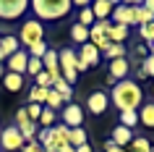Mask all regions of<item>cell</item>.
<instances>
[{"label":"cell","instance_id":"1f68e13d","mask_svg":"<svg viewBox=\"0 0 154 152\" xmlns=\"http://www.w3.org/2000/svg\"><path fill=\"white\" fill-rule=\"evenodd\" d=\"M34 81H37L34 87H45V89H52V76H50V73L45 71V68H42V71L37 73V76H34Z\"/></svg>","mask_w":154,"mask_h":152},{"label":"cell","instance_id":"8fae6325","mask_svg":"<svg viewBox=\"0 0 154 152\" xmlns=\"http://www.w3.org/2000/svg\"><path fill=\"white\" fill-rule=\"evenodd\" d=\"M57 63H60V71H76V66H79V55H76V50H73V47L57 50ZM76 73H79V71H76Z\"/></svg>","mask_w":154,"mask_h":152},{"label":"cell","instance_id":"ac0fdd59","mask_svg":"<svg viewBox=\"0 0 154 152\" xmlns=\"http://www.w3.org/2000/svg\"><path fill=\"white\" fill-rule=\"evenodd\" d=\"M0 81H3V87L8 89V92H21V89H24V76H21V73H11V71H5Z\"/></svg>","mask_w":154,"mask_h":152},{"label":"cell","instance_id":"d590c367","mask_svg":"<svg viewBox=\"0 0 154 152\" xmlns=\"http://www.w3.org/2000/svg\"><path fill=\"white\" fill-rule=\"evenodd\" d=\"M26 115H29V121H39V115H42V105H34V102H29L26 105Z\"/></svg>","mask_w":154,"mask_h":152},{"label":"cell","instance_id":"484cf974","mask_svg":"<svg viewBox=\"0 0 154 152\" xmlns=\"http://www.w3.org/2000/svg\"><path fill=\"white\" fill-rule=\"evenodd\" d=\"M136 24L144 26V24H154V13H149V11L141 5V3H136Z\"/></svg>","mask_w":154,"mask_h":152},{"label":"cell","instance_id":"7dc6e473","mask_svg":"<svg viewBox=\"0 0 154 152\" xmlns=\"http://www.w3.org/2000/svg\"><path fill=\"white\" fill-rule=\"evenodd\" d=\"M0 152H3V150H0Z\"/></svg>","mask_w":154,"mask_h":152},{"label":"cell","instance_id":"2e32d148","mask_svg":"<svg viewBox=\"0 0 154 152\" xmlns=\"http://www.w3.org/2000/svg\"><path fill=\"white\" fill-rule=\"evenodd\" d=\"M110 142H112V144H118V147H123V150H125V147H128V144L133 142V131L118 123V126L112 128V139H110Z\"/></svg>","mask_w":154,"mask_h":152},{"label":"cell","instance_id":"4dcf8cb0","mask_svg":"<svg viewBox=\"0 0 154 152\" xmlns=\"http://www.w3.org/2000/svg\"><path fill=\"white\" fill-rule=\"evenodd\" d=\"M105 58H110V60L125 58V45H110V47L105 50Z\"/></svg>","mask_w":154,"mask_h":152},{"label":"cell","instance_id":"836d02e7","mask_svg":"<svg viewBox=\"0 0 154 152\" xmlns=\"http://www.w3.org/2000/svg\"><path fill=\"white\" fill-rule=\"evenodd\" d=\"M138 34H141V40H144L146 45H152V42H154V24H144V26H138Z\"/></svg>","mask_w":154,"mask_h":152},{"label":"cell","instance_id":"7402d4cb","mask_svg":"<svg viewBox=\"0 0 154 152\" xmlns=\"http://www.w3.org/2000/svg\"><path fill=\"white\" fill-rule=\"evenodd\" d=\"M125 152H152V142L146 136H133V142L125 147Z\"/></svg>","mask_w":154,"mask_h":152},{"label":"cell","instance_id":"603a6c76","mask_svg":"<svg viewBox=\"0 0 154 152\" xmlns=\"http://www.w3.org/2000/svg\"><path fill=\"white\" fill-rule=\"evenodd\" d=\"M71 40L76 42V45H86V42H89V29L81 26V24H73L71 26Z\"/></svg>","mask_w":154,"mask_h":152},{"label":"cell","instance_id":"9c48e42d","mask_svg":"<svg viewBox=\"0 0 154 152\" xmlns=\"http://www.w3.org/2000/svg\"><path fill=\"white\" fill-rule=\"evenodd\" d=\"M112 24H123V26L131 29V24H136V3H120V5H115Z\"/></svg>","mask_w":154,"mask_h":152},{"label":"cell","instance_id":"277c9868","mask_svg":"<svg viewBox=\"0 0 154 152\" xmlns=\"http://www.w3.org/2000/svg\"><path fill=\"white\" fill-rule=\"evenodd\" d=\"M24 136H21V128L18 126H5L0 131V150L3 152H16L24 147Z\"/></svg>","mask_w":154,"mask_h":152},{"label":"cell","instance_id":"7c38bea8","mask_svg":"<svg viewBox=\"0 0 154 152\" xmlns=\"http://www.w3.org/2000/svg\"><path fill=\"white\" fill-rule=\"evenodd\" d=\"M107 105H110V95H105V92H91L89 100H86V108H89V113H94V115L105 113Z\"/></svg>","mask_w":154,"mask_h":152},{"label":"cell","instance_id":"52a82bcc","mask_svg":"<svg viewBox=\"0 0 154 152\" xmlns=\"http://www.w3.org/2000/svg\"><path fill=\"white\" fill-rule=\"evenodd\" d=\"M76 55H79V66H76V71H79V73L86 71V68H94V66H99V50L94 47L91 42L81 45V50H79Z\"/></svg>","mask_w":154,"mask_h":152},{"label":"cell","instance_id":"7bdbcfd3","mask_svg":"<svg viewBox=\"0 0 154 152\" xmlns=\"http://www.w3.org/2000/svg\"><path fill=\"white\" fill-rule=\"evenodd\" d=\"M5 63V55H3V50H0V66Z\"/></svg>","mask_w":154,"mask_h":152},{"label":"cell","instance_id":"9a60e30c","mask_svg":"<svg viewBox=\"0 0 154 152\" xmlns=\"http://www.w3.org/2000/svg\"><path fill=\"white\" fill-rule=\"evenodd\" d=\"M128 34H131L128 26H123V24H112V21H110V29H107V40L112 42V45H123V42L128 40Z\"/></svg>","mask_w":154,"mask_h":152},{"label":"cell","instance_id":"8d00e7d4","mask_svg":"<svg viewBox=\"0 0 154 152\" xmlns=\"http://www.w3.org/2000/svg\"><path fill=\"white\" fill-rule=\"evenodd\" d=\"M141 66H144V68H141V71H144V76H154V55H149Z\"/></svg>","mask_w":154,"mask_h":152},{"label":"cell","instance_id":"f35d334b","mask_svg":"<svg viewBox=\"0 0 154 152\" xmlns=\"http://www.w3.org/2000/svg\"><path fill=\"white\" fill-rule=\"evenodd\" d=\"M105 152H125V150L118 147V144H112V142H105Z\"/></svg>","mask_w":154,"mask_h":152},{"label":"cell","instance_id":"4316f807","mask_svg":"<svg viewBox=\"0 0 154 152\" xmlns=\"http://www.w3.org/2000/svg\"><path fill=\"white\" fill-rule=\"evenodd\" d=\"M136 123H138V110H123L120 113V126H125V128L133 131Z\"/></svg>","mask_w":154,"mask_h":152},{"label":"cell","instance_id":"e575fe53","mask_svg":"<svg viewBox=\"0 0 154 152\" xmlns=\"http://www.w3.org/2000/svg\"><path fill=\"white\" fill-rule=\"evenodd\" d=\"M39 71H42V60H39V58H32V55H29V63H26V73H29V76H37Z\"/></svg>","mask_w":154,"mask_h":152},{"label":"cell","instance_id":"ffe728a7","mask_svg":"<svg viewBox=\"0 0 154 152\" xmlns=\"http://www.w3.org/2000/svg\"><path fill=\"white\" fill-rule=\"evenodd\" d=\"M138 123H144L146 128H154V102H146L138 108Z\"/></svg>","mask_w":154,"mask_h":152},{"label":"cell","instance_id":"d4e9b609","mask_svg":"<svg viewBox=\"0 0 154 152\" xmlns=\"http://www.w3.org/2000/svg\"><path fill=\"white\" fill-rule=\"evenodd\" d=\"M79 24L86 26V29L97 24V18H94V11H91V5H84V8H79Z\"/></svg>","mask_w":154,"mask_h":152},{"label":"cell","instance_id":"ba28073f","mask_svg":"<svg viewBox=\"0 0 154 152\" xmlns=\"http://www.w3.org/2000/svg\"><path fill=\"white\" fill-rule=\"evenodd\" d=\"M60 118H63V126L68 128H81L84 126V108L76 102H68L60 113Z\"/></svg>","mask_w":154,"mask_h":152},{"label":"cell","instance_id":"b9f144b4","mask_svg":"<svg viewBox=\"0 0 154 152\" xmlns=\"http://www.w3.org/2000/svg\"><path fill=\"white\" fill-rule=\"evenodd\" d=\"M60 152H76V147H71V144H65V147H63Z\"/></svg>","mask_w":154,"mask_h":152},{"label":"cell","instance_id":"5bb4252c","mask_svg":"<svg viewBox=\"0 0 154 152\" xmlns=\"http://www.w3.org/2000/svg\"><path fill=\"white\" fill-rule=\"evenodd\" d=\"M91 11H94L97 21H110V16L115 11V0H97V3H91Z\"/></svg>","mask_w":154,"mask_h":152},{"label":"cell","instance_id":"f1b7e54d","mask_svg":"<svg viewBox=\"0 0 154 152\" xmlns=\"http://www.w3.org/2000/svg\"><path fill=\"white\" fill-rule=\"evenodd\" d=\"M37 126L52 128V126H55V113L50 110V108H42V115H39V121H37Z\"/></svg>","mask_w":154,"mask_h":152},{"label":"cell","instance_id":"3957f363","mask_svg":"<svg viewBox=\"0 0 154 152\" xmlns=\"http://www.w3.org/2000/svg\"><path fill=\"white\" fill-rule=\"evenodd\" d=\"M18 42H21V47H32V45H37V42H45V26H42V21H37V18H26L24 24H21V37H18Z\"/></svg>","mask_w":154,"mask_h":152},{"label":"cell","instance_id":"8992f818","mask_svg":"<svg viewBox=\"0 0 154 152\" xmlns=\"http://www.w3.org/2000/svg\"><path fill=\"white\" fill-rule=\"evenodd\" d=\"M107 29H110V21H97L94 26H89V42L99 50V53H105V50L112 45V42L107 40Z\"/></svg>","mask_w":154,"mask_h":152},{"label":"cell","instance_id":"ab89813d","mask_svg":"<svg viewBox=\"0 0 154 152\" xmlns=\"http://www.w3.org/2000/svg\"><path fill=\"white\" fill-rule=\"evenodd\" d=\"M141 5H144L149 13H154V0H146V3H141Z\"/></svg>","mask_w":154,"mask_h":152},{"label":"cell","instance_id":"e0dca14e","mask_svg":"<svg viewBox=\"0 0 154 152\" xmlns=\"http://www.w3.org/2000/svg\"><path fill=\"white\" fill-rule=\"evenodd\" d=\"M0 50H3V55L8 60L13 53L21 50V42H18V37H13V34H5V37H0Z\"/></svg>","mask_w":154,"mask_h":152},{"label":"cell","instance_id":"83f0119b","mask_svg":"<svg viewBox=\"0 0 154 152\" xmlns=\"http://www.w3.org/2000/svg\"><path fill=\"white\" fill-rule=\"evenodd\" d=\"M45 108H50L52 113H55V110H63V97L57 95L55 89H50V97H47V102H45Z\"/></svg>","mask_w":154,"mask_h":152},{"label":"cell","instance_id":"4fadbf2b","mask_svg":"<svg viewBox=\"0 0 154 152\" xmlns=\"http://www.w3.org/2000/svg\"><path fill=\"white\" fill-rule=\"evenodd\" d=\"M128 71H131V63L128 58H118V60H110V79L118 84V81L128 79Z\"/></svg>","mask_w":154,"mask_h":152},{"label":"cell","instance_id":"d6986e66","mask_svg":"<svg viewBox=\"0 0 154 152\" xmlns=\"http://www.w3.org/2000/svg\"><path fill=\"white\" fill-rule=\"evenodd\" d=\"M52 89H55L57 95L63 97V102H65V105H68V102H71V100H73V87H71V84H68V81L63 79V76H60V79H55V81H52Z\"/></svg>","mask_w":154,"mask_h":152},{"label":"cell","instance_id":"74e56055","mask_svg":"<svg viewBox=\"0 0 154 152\" xmlns=\"http://www.w3.org/2000/svg\"><path fill=\"white\" fill-rule=\"evenodd\" d=\"M21 152H42V147L37 142H26L24 147H21Z\"/></svg>","mask_w":154,"mask_h":152},{"label":"cell","instance_id":"ee69618b","mask_svg":"<svg viewBox=\"0 0 154 152\" xmlns=\"http://www.w3.org/2000/svg\"><path fill=\"white\" fill-rule=\"evenodd\" d=\"M3 73H5V68H3V66H0V79H3Z\"/></svg>","mask_w":154,"mask_h":152},{"label":"cell","instance_id":"d6a6232c","mask_svg":"<svg viewBox=\"0 0 154 152\" xmlns=\"http://www.w3.org/2000/svg\"><path fill=\"white\" fill-rule=\"evenodd\" d=\"M32 123H34V121H29V115H26V108H18V110H16V126L24 131V128H29Z\"/></svg>","mask_w":154,"mask_h":152},{"label":"cell","instance_id":"6da1fadb","mask_svg":"<svg viewBox=\"0 0 154 152\" xmlns=\"http://www.w3.org/2000/svg\"><path fill=\"white\" fill-rule=\"evenodd\" d=\"M110 102L118 108V110H138L141 108V87H138L133 79H123L112 87V95H110Z\"/></svg>","mask_w":154,"mask_h":152},{"label":"cell","instance_id":"f6af8a7d","mask_svg":"<svg viewBox=\"0 0 154 152\" xmlns=\"http://www.w3.org/2000/svg\"><path fill=\"white\" fill-rule=\"evenodd\" d=\"M152 95H154V87H152Z\"/></svg>","mask_w":154,"mask_h":152},{"label":"cell","instance_id":"60d3db41","mask_svg":"<svg viewBox=\"0 0 154 152\" xmlns=\"http://www.w3.org/2000/svg\"><path fill=\"white\" fill-rule=\"evenodd\" d=\"M76 152H94V150H91L89 144H81V147H76Z\"/></svg>","mask_w":154,"mask_h":152},{"label":"cell","instance_id":"44dd1931","mask_svg":"<svg viewBox=\"0 0 154 152\" xmlns=\"http://www.w3.org/2000/svg\"><path fill=\"white\" fill-rule=\"evenodd\" d=\"M68 144H71V147H81V144H89L86 128H68Z\"/></svg>","mask_w":154,"mask_h":152},{"label":"cell","instance_id":"7a4b0ae2","mask_svg":"<svg viewBox=\"0 0 154 152\" xmlns=\"http://www.w3.org/2000/svg\"><path fill=\"white\" fill-rule=\"evenodd\" d=\"M29 8L34 11L37 21H57L73 11V0H32Z\"/></svg>","mask_w":154,"mask_h":152},{"label":"cell","instance_id":"5b68a950","mask_svg":"<svg viewBox=\"0 0 154 152\" xmlns=\"http://www.w3.org/2000/svg\"><path fill=\"white\" fill-rule=\"evenodd\" d=\"M29 11V0H0V18L16 21Z\"/></svg>","mask_w":154,"mask_h":152},{"label":"cell","instance_id":"cb8c5ba5","mask_svg":"<svg viewBox=\"0 0 154 152\" xmlns=\"http://www.w3.org/2000/svg\"><path fill=\"white\" fill-rule=\"evenodd\" d=\"M47 97H50V89H45V87H32V92H29V102L42 105V108H45Z\"/></svg>","mask_w":154,"mask_h":152},{"label":"cell","instance_id":"bcb514c9","mask_svg":"<svg viewBox=\"0 0 154 152\" xmlns=\"http://www.w3.org/2000/svg\"><path fill=\"white\" fill-rule=\"evenodd\" d=\"M152 152H154V144H152Z\"/></svg>","mask_w":154,"mask_h":152},{"label":"cell","instance_id":"f546056e","mask_svg":"<svg viewBox=\"0 0 154 152\" xmlns=\"http://www.w3.org/2000/svg\"><path fill=\"white\" fill-rule=\"evenodd\" d=\"M47 42H37V45H32V47H26V53H29V55H32V58H39V60H42V58H45V55H47Z\"/></svg>","mask_w":154,"mask_h":152},{"label":"cell","instance_id":"30bf717a","mask_svg":"<svg viewBox=\"0 0 154 152\" xmlns=\"http://www.w3.org/2000/svg\"><path fill=\"white\" fill-rule=\"evenodd\" d=\"M26 63H29V53H26L24 47L18 50V53H13V55H11L8 60H5L8 71H11V73H21V76L26 73Z\"/></svg>","mask_w":154,"mask_h":152}]
</instances>
